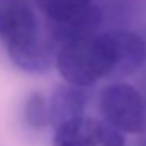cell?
I'll return each instance as SVG.
<instances>
[{"instance_id": "8", "label": "cell", "mask_w": 146, "mask_h": 146, "mask_svg": "<svg viewBox=\"0 0 146 146\" xmlns=\"http://www.w3.org/2000/svg\"><path fill=\"white\" fill-rule=\"evenodd\" d=\"M24 119L27 126L35 130L44 129L50 124V113H49V101L38 91H33L27 98L24 105Z\"/></svg>"}, {"instance_id": "7", "label": "cell", "mask_w": 146, "mask_h": 146, "mask_svg": "<svg viewBox=\"0 0 146 146\" xmlns=\"http://www.w3.org/2000/svg\"><path fill=\"white\" fill-rule=\"evenodd\" d=\"M7 50L11 61L27 74L41 76L49 72L54 66H57V57L52 50V46L42 41L41 38H36L33 41L7 49Z\"/></svg>"}, {"instance_id": "9", "label": "cell", "mask_w": 146, "mask_h": 146, "mask_svg": "<svg viewBox=\"0 0 146 146\" xmlns=\"http://www.w3.org/2000/svg\"><path fill=\"white\" fill-rule=\"evenodd\" d=\"M47 19H61L72 13L83 10L93 3V0H36Z\"/></svg>"}, {"instance_id": "3", "label": "cell", "mask_w": 146, "mask_h": 146, "mask_svg": "<svg viewBox=\"0 0 146 146\" xmlns=\"http://www.w3.org/2000/svg\"><path fill=\"white\" fill-rule=\"evenodd\" d=\"M39 38L38 19L27 0H0V41L7 49Z\"/></svg>"}, {"instance_id": "10", "label": "cell", "mask_w": 146, "mask_h": 146, "mask_svg": "<svg viewBox=\"0 0 146 146\" xmlns=\"http://www.w3.org/2000/svg\"><path fill=\"white\" fill-rule=\"evenodd\" d=\"M145 146H146V145H145Z\"/></svg>"}, {"instance_id": "6", "label": "cell", "mask_w": 146, "mask_h": 146, "mask_svg": "<svg viewBox=\"0 0 146 146\" xmlns=\"http://www.w3.org/2000/svg\"><path fill=\"white\" fill-rule=\"evenodd\" d=\"M110 124L96 118H77L54 129L52 146H104Z\"/></svg>"}, {"instance_id": "5", "label": "cell", "mask_w": 146, "mask_h": 146, "mask_svg": "<svg viewBox=\"0 0 146 146\" xmlns=\"http://www.w3.org/2000/svg\"><path fill=\"white\" fill-rule=\"evenodd\" d=\"M101 19V8L91 3L90 7L61 19H49V35L55 42L64 46L80 38L94 35V30L99 27Z\"/></svg>"}, {"instance_id": "2", "label": "cell", "mask_w": 146, "mask_h": 146, "mask_svg": "<svg viewBox=\"0 0 146 146\" xmlns=\"http://www.w3.org/2000/svg\"><path fill=\"white\" fill-rule=\"evenodd\" d=\"M99 110L104 119L124 133H141L146 126V108L141 94L132 85L116 82L99 94Z\"/></svg>"}, {"instance_id": "1", "label": "cell", "mask_w": 146, "mask_h": 146, "mask_svg": "<svg viewBox=\"0 0 146 146\" xmlns=\"http://www.w3.org/2000/svg\"><path fill=\"white\" fill-rule=\"evenodd\" d=\"M57 69L63 79L79 86H93L118 74V54L113 32L90 35L61 46Z\"/></svg>"}, {"instance_id": "4", "label": "cell", "mask_w": 146, "mask_h": 146, "mask_svg": "<svg viewBox=\"0 0 146 146\" xmlns=\"http://www.w3.org/2000/svg\"><path fill=\"white\" fill-rule=\"evenodd\" d=\"M88 101L90 93L86 86H79L69 82L57 85L49 99L50 126L57 129L64 123L85 116Z\"/></svg>"}]
</instances>
